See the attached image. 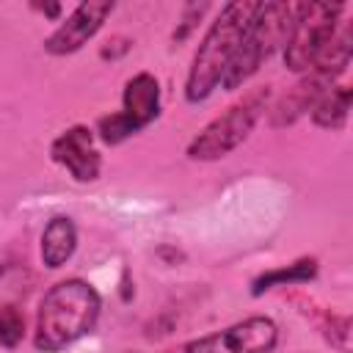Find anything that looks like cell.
Instances as JSON below:
<instances>
[{
	"label": "cell",
	"instance_id": "obj_12",
	"mask_svg": "<svg viewBox=\"0 0 353 353\" xmlns=\"http://www.w3.org/2000/svg\"><path fill=\"white\" fill-rule=\"evenodd\" d=\"M317 273V262L314 259H298L295 265H287V268H279V270H270V273H262L256 281H254V295H262L265 290H270L273 284H292V281H309L314 279Z\"/></svg>",
	"mask_w": 353,
	"mask_h": 353
},
{
	"label": "cell",
	"instance_id": "obj_10",
	"mask_svg": "<svg viewBox=\"0 0 353 353\" xmlns=\"http://www.w3.org/2000/svg\"><path fill=\"white\" fill-rule=\"evenodd\" d=\"M77 248V229L69 218L58 215L47 223L41 234V259L47 268H61Z\"/></svg>",
	"mask_w": 353,
	"mask_h": 353
},
{
	"label": "cell",
	"instance_id": "obj_2",
	"mask_svg": "<svg viewBox=\"0 0 353 353\" xmlns=\"http://www.w3.org/2000/svg\"><path fill=\"white\" fill-rule=\"evenodd\" d=\"M256 8L259 3H248V0H237L221 8L218 19L210 25L207 36L201 39L193 66L188 72V85H185L188 102H201L215 91Z\"/></svg>",
	"mask_w": 353,
	"mask_h": 353
},
{
	"label": "cell",
	"instance_id": "obj_1",
	"mask_svg": "<svg viewBox=\"0 0 353 353\" xmlns=\"http://www.w3.org/2000/svg\"><path fill=\"white\" fill-rule=\"evenodd\" d=\"M102 301L99 292L80 279L58 281L39 306L36 323V347L44 353H55L80 336H85L99 317Z\"/></svg>",
	"mask_w": 353,
	"mask_h": 353
},
{
	"label": "cell",
	"instance_id": "obj_8",
	"mask_svg": "<svg viewBox=\"0 0 353 353\" xmlns=\"http://www.w3.org/2000/svg\"><path fill=\"white\" fill-rule=\"evenodd\" d=\"M113 11V3L102 0V3H80L63 25H58V30L44 41V50L52 55H69L74 50H80L108 19V14Z\"/></svg>",
	"mask_w": 353,
	"mask_h": 353
},
{
	"label": "cell",
	"instance_id": "obj_3",
	"mask_svg": "<svg viewBox=\"0 0 353 353\" xmlns=\"http://www.w3.org/2000/svg\"><path fill=\"white\" fill-rule=\"evenodd\" d=\"M295 14L298 3H259L221 77V85L226 91L243 85L262 66V61H268L276 52V47L287 44L290 30L295 25Z\"/></svg>",
	"mask_w": 353,
	"mask_h": 353
},
{
	"label": "cell",
	"instance_id": "obj_11",
	"mask_svg": "<svg viewBox=\"0 0 353 353\" xmlns=\"http://www.w3.org/2000/svg\"><path fill=\"white\" fill-rule=\"evenodd\" d=\"M347 110H350V88H328L312 108V119L320 127L328 130H339L347 121Z\"/></svg>",
	"mask_w": 353,
	"mask_h": 353
},
{
	"label": "cell",
	"instance_id": "obj_13",
	"mask_svg": "<svg viewBox=\"0 0 353 353\" xmlns=\"http://www.w3.org/2000/svg\"><path fill=\"white\" fill-rule=\"evenodd\" d=\"M22 331H25V320H22L19 309L11 303L0 306V345L14 347L22 339Z\"/></svg>",
	"mask_w": 353,
	"mask_h": 353
},
{
	"label": "cell",
	"instance_id": "obj_7",
	"mask_svg": "<svg viewBox=\"0 0 353 353\" xmlns=\"http://www.w3.org/2000/svg\"><path fill=\"white\" fill-rule=\"evenodd\" d=\"M276 339L279 328L270 317H248L218 334L188 342L185 353H270Z\"/></svg>",
	"mask_w": 353,
	"mask_h": 353
},
{
	"label": "cell",
	"instance_id": "obj_6",
	"mask_svg": "<svg viewBox=\"0 0 353 353\" xmlns=\"http://www.w3.org/2000/svg\"><path fill=\"white\" fill-rule=\"evenodd\" d=\"M160 113V85L152 74L141 72L124 85V108L99 119V132L108 143H121L132 132L143 130Z\"/></svg>",
	"mask_w": 353,
	"mask_h": 353
},
{
	"label": "cell",
	"instance_id": "obj_9",
	"mask_svg": "<svg viewBox=\"0 0 353 353\" xmlns=\"http://www.w3.org/2000/svg\"><path fill=\"white\" fill-rule=\"evenodd\" d=\"M50 154L58 165H63L74 179L80 182H91L99 176V152L94 149V141H91V130L88 127H69L63 130L52 146H50Z\"/></svg>",
	"mask_w": 353,
	"mask_h": 353
},
{
	"label": "cell",
	"instance_id": "obj_4",
	"mask_svg": "<svg viewBox=\"0 0 353 353\" xmlns=\"http://www.w3.org/2000/svg\"><path fill=\"white\" fill-rule=\"evenodd\" d=\"M342 3H298L295 25L284 44V63L292 72H306L325 52L336 33Z\"/></svg>",
	"mask_w": 353,
	"mask_h": 353
},
{
	"label": "cell",
	"instance_id": "obj_5",
	"mask_svg": "<svg viewBox=\"0 0 353 353\" xmlns=\"http://www.w3.org/2000/svg\"><path fill=\"white\" fill-rule=\"evenodd\" d=\"M265 105H268V88H259V91L248 94L245 99H240L237 105H232L223 116L210 121L193 138V143L188 146V157H193V160H218V157L229 154L234 146H240L248 138V132L254 130Z\"/></svg>",
	"mask_w": 353,
	"mask_h": 353
}]
</instances>
